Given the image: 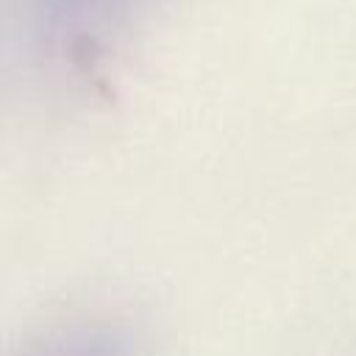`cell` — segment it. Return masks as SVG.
Here are the masks:
<instances>
[{"label": "cell", "mask_w": 356, "mask_h": 356, "mask_svg": "<svg viewBox=\"0 0 356 356\" xmlns=\"http://www.w3.org/2000/svg\"><path fill=\"white\" fill-rule=\"evenodd\" d=\"M31 356H136V348L122 328L106 323H89V325H72L50 337Z\"/></svg>", "instance_id": "7a4b0ae2"}, {"label": "cell", "mask_w": 356, "mask_h": 356, "mask_svg": "<svg viewBox=\"0 0 356 356\" xmlns=\"http://www.w3.org/2000/svg\"><path fill=\"white\" fill-rule=\"evenodd\" d=\"M147 0H22L25 28L50 58H81L114 39Z\"/></svg>", "instance_id": "6da1fadb"}]
</instances>
